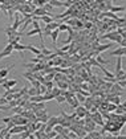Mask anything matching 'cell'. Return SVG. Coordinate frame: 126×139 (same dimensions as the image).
Masks as SVG:
<instances>
[{
  "label": "cell",
  "instance_id": "22",
  "mask_svg": "<svg viewBox=\"0 0 126 139\" xmlns=\"http://www.w3.org/2000/svg\"><path fill=\"white\" fill-rule=\"evenodd\" d=\"M44 10H45V12H47V13H52V12H53V10H55V8H53V7H52V6H51V3H49V2H48V3H47V4H45V6H44Z\"/></svg>",
  "mask_w": 126,
  "mask_h": 139
},
{
  "label": "cell",
  "instance_id": "23",
  "mask_svg": "<svg viewBox=\"0 0 126 139\" xmlns=\"http://www.w3.org/2000/svg\"><path fill=\"white\" fill-rule=\"evenodd\" d=\"M31 87H35V89H40V87H41V84H40L37 80H32V81H31Z\"/></svg>",
  "mask_w": 126,
  "mask_h": 139
},
{
  "label": "cell",
  "instance_id": "4",
  "mask_svg": "<svg viewBox=\"0 0 126 139\" xmlns=\"http://www.w3.org/2000/svg\"><path fill=\"white\" fill-rule=\"evenodd\" d=\"M27 130H28L27 126H15L14 128L10 130V134H11V135H15V134H19V135H20L23 131H27Z\"/></svg>",
  "mask_w": 126,
  "mask_h": 139
},
{
  "label": "cell",
  "instance_id": "17",
  "mask_svg": "<svg viewBox=\"0 0 126 139\" xmlns=\"http://www.w3.org/2000/svg\"><path fill=\"white\" fill-rule=\"evenodd\" d=\"M58 35H60L58 29H56V31H53V32L51 33V40H52V43H53V44H56V43H57V37H58Z\"/></svg>",
  "mask_w": 126,
  "mask_h": 139
},
{
  "label": "cell",
  "instance_id": "32",
  "mask_svg": "<svg viewBox=\"0 0 126 139\" xmlns=\"http://www.w3.org/2000/svg\"><path fill=\"white\" fill-rule=\"evenodd\" d=\"M115 109H117V106H115V105H113V103H110V105H109V109H107L106 111H114Z\"/></svg>",
  "mask_w": 126,
  "mask_h": 139
},
{
  "label": "cell",
  "instance_id": "29",
  "mask_svg": "<svg viewBox=\"0 0 126 139\" xmlns=\"http://www.w3.org/2000/svg\"><path fill=\"white\" fill-rule=\"evenodd\" d=\"M55 99H56L57 103H64V102H66V98H65L64 95H58V97H56Z\"/></svg>",
  "mask_w": 126,
  "mask_h": 139
},
{
  "label": "cell",
  "instance_id": "14",
  "mask_svg": "<svg viewBox=\"0 0 126 139\" xmlns=\"http://www.w3.org/2000/svg\"><path fill=\"white\" fill-rule=\"evenodd\" d=\"M14 50H17V52H20V53H23L24 50H27V45H23V44H15L14 45Z\"/></svg>",
  "mask_w": 126,
  "mask_h": 139
},
{
  "label": "cell",
  "instance_id": "7",
  "mask_svg": "<svg viewBox=\"0 0 126 139\" xmlns=\"http://www.w3.org/2000/svg\"><path fill=\"white\" fill-rule=\"evenodd\" d=\"M27 50H29V52L33 53L35 56H40V54H41L40 48H36V47H33L32 44H27Z\"/></svg>",
  "mask_w": 126,
  "mask_h": 139
},
{
  "label": "cell",
  "instance_id": "19",
  "mask_svg": "<svg viewBox=\"0 0 126 139\" xmlns=\"http://www.w3.org/2000/svg\"><path fill=\"white\" fill-rule=\"evenodd\" d=\"M125 10H126V7H123V6H122V7H121V6H119V7L113 6V7L110 8V12H111V13H113V12H122V11H125Z\"/></svg>",
  "mask_w": 126,
  "mask_h": 139
},
{
  "label": "cell",
  "instance_id": "31",
  "mask_svg": "<svg viewBox=\"0 0 126 139\" xmlns=\"http://www.w3.org/2000/svg\"><path fill=\"white\" fill-rule=\"evenodd\" d=\"M0 106H8V99L7 98H0Z\"/></svg>",
  "mask_w": 126,
  "mask_h": 139
},
{
  "label": "cell",
  "instance_id": "21",
  "mask_svg": "<svg viewBox=\"0 0 126 139\" xmlns=\"http://www.w3.org/2000/svg\"><path fill=\"white\" fill-rule=\"evenodd\" d=\"M51 93H52V95L56 98V97H58V95H61V93H62V90L61 89H58V87H53L52 90H51Z\"/></svg>",
  "mask_w": 126,
  "mask_h": 139
},
{
  "label": "cell",
  "instance_id": "6",
  "mask_svg": "<svg viewBox=\"0 0 126 139\" xmlns=\"http://www.w3.org/2000/svg\"><path fill=\"white\" fill-rule=\"evenodd\" d=\"M35 35H40V36H43V28H39V29H32V31H28L27 33H24V35H21V36H27V37H32V36H35Z\"/></svg>",
  "mask_w": 126,
  "mask_h": 139
},
{
  "label": "cell",
  "instance_id": "26",
  "mask_svg": "<svg viewBox=\"0 0 126 139\" xmlns=\"http://www.w3.org/2000/svg\"><path fill=\"white\" fill-rule=\"evenodd\" d=\"M19 136H20V139H28V138L31 136V132L27 130V131H23V132H21Z\"/></svg>",
  "mask_w": 126,
  "mask_h": 139
},
{
  "label": "cell",
  "instance_id": "35",
  "mask_svg": "<svg viewBox=\"0 0 126 139\" xmlns=\"http://www.w3.org/2000/svg\"><path fill=\"white\" fill-rule=\"evenodd\" d=\"M84 27H85L86 29H89V28H92L93 25H92V23H85V24H84Z\"/></svg>",
  "mask_w": 126,
  "mask_h": 139
},
{
  "label": "cell",
  "instance_id": "11",
  "mask_svg": "<svg viewBox=\"0 0 126 139\" xmlns=\"http://www.w3.org/2000/svg\"><path fill=\"white\" fill-rule=\"evenodd\" d=\"M40 20H41L45 25H48V24H51V23H53V21H55V17H52V16H49V15H45V16L40 17Z\"/></svg>",
  "mask_w": 126,
  "mask_h": 139
},
{
  "label": "cell",
  "instance_id": "5",
  "mask_svg": "<svg viewBox=\"0 0 126 139\" xmlns=\"http://www.w3.org/2000/svg\"><path fill=\"white\" fill-rule=\"evenodd\" d=\"M57 124H60V117H51L49 121L47 122V126H48L49 128H53V127L57 126Z\"/></svg>",
  "mask_w": 126,
  "mask_h": 139
},
{
  "label": "cell",
  "instance_id": "2",
  "mask_svg": "<svg viewBox=\"0 0 126 139\" xmlns=\"http://www.w3.org/2000/svg\"><path fill=\"white\" fill-rule=\"evenodd\" d=\"M111 47H114V44L113 43H107V44H100L97 48H96V56H98L100 53H102V52H105V50H107V49H110Z\"/></svg>",
  "mask_w": 126,
  "mask_h": 139
},
{
  "label": "cell",
  "instance_id": "16",
  "mask_svg": "<svg viewBox=\"0 0 126 139\" xmlns=\"http://www.w3.org/2000/svg\"><path fill=\"white\" fill-rule=\"evenodd\" d=\"M51 6L53 8H57V7H64V2H60V0H51Z\"/></svg>",
  "mask_w": 126,
  "mask_h": 139
},
{
  "label": "cell",
  "instance_id": "40",
  "mask_svg": "<svg viewBox=\"0 0 126 139\" xmlns=\"http://www.w3.org/2000/svg\"><path fill=\"white\" fill-rule=\"evenodd\" d=\"M2 130H3V127H2V126H0V132H2Z\"/></svg>",
  "mask_w": 126,
  "mask_h": 139
},
{
  "label": "cell",
  "instance_id": "13",
  "mask_svg": "<svg viewBox=\"0 0 126 139\" xmlns=\"http://www.w3.org/2000/svg\"><path fill=\"white\" fill-rule=\"evenodd\" d=\"M57 86H58V89H61V90H69L70 84H69V82H64V81H58V82H57Z\"/></svg>",
  "mask_w": 126,
  "mask_h": 139
},
{
  "label": "cell",
  "instance_id": "36",
  "mask_svg": "<svg viewBox=\"0 0 126 139\" xmlns=\"http://www.w3.org/2000/svg\"><path fill=\"white\" fill-rule=\"evenodd\" d=\"M3 139H12V135H11V134H7V135H6Z\"/></svg>",
  "mask_w": 126,
  "mask_h": 139
},
{
  "label": "cell",
  "instance_id": "37",
  "mask_svg": "<svg viewBox=\"0 0 126 139\" xmlns=\"http://www.w3.org/2000/svg\"><path fill=\"white\" fill-rule=\"evenodd\" d=\"M121 105H122V106H123V107H125V109H126V101H123V102H122V103H121Z\"/></svg>",
  "mask_w": 126,
  "mask_h": 139
},
{
  "label": "cell",
  "instance_id": "42",
  "mask_svg": "<svg viewBox=\"0 0 126 139\" xmlns=\"http://www.w3.org/2000/svg\"><path fill=\"white\" fill-rule=\"evenodd\" d=\"M0 111H2V109H0Z\"/></svg>",
  "mask_w": 126,
  "mask_h": 139
},
{
  "label": "cell",
  "instance_id": "28",
  "mask_svg": "<svg viewBox=\"0 0 126 139\" xmlns=\"http://www.w3.org/2000/svg\"><path fill=\"white\" fill-rule=\"evenodd\" d=\"M51 99H55V97L52 95V93H51V91H48V93L44 95V102H47V101H51Z\"/></svg>",
  "mask_w": 126,
  "mask_h": 139
},
{
  "label": "cell",
  "instance_id": "25",
  "mask_svg": "<svg viewBox=\"0 0 126 139\" xmlns=\"http://www.w3.org/2000/svg\"><path fill=\"white\" fill-rule=\"evenodd\" d=\"M23 77H25L29 82L32 81V80H35V77H33V73H29V72H25L24 74H23Z\"/></svg>",
  "mask_w": 126,
  "mask_h": 139
},
{
  "label": "cell",
  "instance_id": "10",
  "mask_svg": "<svg viewBox=\"0 0 126 139\" xmlns=\"http://www.w3.org/2000/svg\"><path fill=\"white\" fill-rule=\"evenodd\" d=\"M14 66H15V65H11V68H4V69H0V78H8L7 76H8L10 70H11Z\"/></svg>",
  "mask_w": 126,
  "mask_h": 139
},
{
  "label": "cell",
  "instance_id": "41",
  "mask_svg": "<svg viewBox=\"0 0 126 139\" xmlns=\"http://www.w3.org/2000/svg\"><path fill=\"white\" fill-rule=\"evenodd\" d=\"M0 98H2V94H0Z\"/></svg>",
  "mask_w": 126,
  "mask_h": 139
},
{
  "label": "cell",
  "instance_id": "12",
  "mask_svg": "<svg viewBox=\"0 0 126 139\" xmlns=\"http://www.w3.org/2000/svg\"><path fill=\"white\" fill-rule=\"evenodd\" d=\"M76 114H77L80 118H82V117H85V114H88V111H86V109H85L84 106H78V107L76 109Z\"/></svg>",
  "mask_w": 126,
  "mask_h": 139
},
{
  "label": "cell",
  "instance_id": "30",
  "mask_svg": "<svg viewBox=\"0 0 126 139\" xmlns=\"http://www.w3.org/2000/svg\"><path fill=\"white\" fill-rule=\"evenodd\" d=\"M76 97H77V101H78V102H85V101H86V98H85L81 93H77Z\"/></svg>",
  "mask_w": 126,
  "mask_h": 139
},
{
  "label": "cell",
  "instance_id": "3",
  "mask_svg": "<svg viewBox=\"0 0 126 139\" xmlns=\"http://www.w3.org/2000/svg\"><path fill=\"white\" fill-rule=\"evenodd\" d=\"M110 56H115V57H126V48L118 47L117 49L110 52Z\"/></svg>",
  "mask_w": 126,
  "mask_h": 139
},
{
  "label": "cell",
  "instance_id": "27",
  "mask_svg": "<svg viewBox=\"0 0 126 139\" xmlns=\"http://www.w3.org/2000/svg\"><path fill=\"white\" fill-rule=\"evenodd\" d=\"M55 74H56V73H49V74H47V76L44 77L45 82H49V81H53V78H55Z\"/></svg>",
  "mask_w": 126,
  "mask_h": 139
},
{
  "label": "cell",
  "instance_id": "38",
  "mask_svg": "<svg viewBox=\"0 0 126 139\" xmlns=\"http://www.w3.org/2000/svg\"><path fill=\"white\" fill-rule=\"evenodd\" d=\"M117 139H126V135H125V136H118Z\"/></svg>",
  "mask_w": 126,
  "mask_h": 139
},
{
  "label": "cell",
  "instance_id": "20",
  "mask_svg": "<svg viewBox=\"0 0 126 139\" xmlns=\"http://www.w3.org/2000/svg\"><path fill=\"white\" fill-rule=\"evenodd\" d=\"M64 31H70V27L65 23H60L58 25V32H64Z\"/></svg>",
  "mask_w": 126,
  "mask_h": 139
},
{
  "label": "cell",
  "instance_id": "8",
  "mask_svg": "<svg viewBox=\"0 0 126 139\" xmlns=\"http://www.w3.org/2000/svg\"><path fill=\"white\" fill-rule=\"evenodd\" d=\"M66 102H68V103H69L73 109H77V107L80 106V102L77 101L76 95H74V97H72V98H68V99H66Z\"/></svg>",
  "mask_w": 126,
  "mask_h": 139
},
{
  "label": "cell",
  "instance_id": "15",
  "mask_svg": "<svg viewBox=\"0 0 126 139\" xmlns=\"http://www.w3.org/2000/svg\"><path fill=\"white\" fill-rule=\"evenodd\" d=\"M40 94V90L39 89H35V87H31L29 86V89H28V95H29V98L31 97H35V95H39Z\"/></svg>",
  "mask_w": 126,
  "mask_h": 139
},
{
  "label": "cell",
  "instance_id": "9",
  "mask_svg": "<svg viewBox=\"0 0 126 139\" xmlns=\"http://www.w3.org/2000/svg\"><path fill=\"white\" fill-rule=\"evenodd\" d=\"M94 123H97V124H100V126H104V121H102V117H101V114L100 113H96L94 115H93V119H92Z\"/></svg>",
  "mask_w": 126,
  "mask_h": 139
},
{
  "label": "cell",
  "instance_id": "18",
  "mask_svg": "<svg viewBox=\"0 0 126 139\" xmlns=\"http://www.w3.org/2000/svg\"><path fill=\"white\" fill-rule=\"evenodd\" d=\"M96 57H97V60H96V61H97V62H98L101 66H104V65L109 64V61H106V60H105V58H104L101 54H98V56H96Z\"/></svg>",
  "mask_w": 126,
  "mask_h": 139
},
{
  "label": "cell",
  "instance_id": "34",
  "mask_svg": "<svg viewBox=\"0 0 126 139\" xmlns=\"http://www.w3.org/2000/svg\"><path fill=\"white\" fill-rule=\"evenodd\" d=\"M2 121H3L4 123H7V124H8V123H10V122L12 121V118H11V117H6V118H3Z\"/></svg>",
  "mask_w": 126,
  "mask_h": 139
},
{
  "label": "cell",
  "instance_id": "33",
  "mask_svg": "<svg viewBox=\"0 0 126 139\" xmlns=\"http://www.w3.org/2000/svg\"><path fill=\"white\" fill-rule=\"evenodd\" d=\"M69 49H70V45H65V47H62L60 50H61L62 53H65V52H66V50H69Z\"/></svg>",
  "mask_w": 126,
  "mask_h": 139
},
{
  "label": "cell",
  "instance_id": "39",
  "mask_svg": "<svg viewBox=\"0 0 126 139\" xmlns=\"http://www.w3.org/2000/svg\"><path fill=\"white\" fill-rule=\"evenodd\" d=\"M2 7H3V3H2V2H0V11H2Z\"/></svg>",
  "mask_w": 126,
  "mask_h": 139
},
{
  "label": "cell",
  "instance_id": "24",
  "mask_svg": "<svg viewBox=\"0 0 126 139\" xmlns=\"http://www.w3.org/2000/svg\"><path fill=\"white\" fill-rule=\"evenodd\" d=\"M7 85H8L10 89H12V87H15L17 85V80H8L7 81Z\"/></svg>",
  "mask_w": 126,
  "mask_h": 139
},
{
  "label": "cell",
  "instance_id": "1",
  "mask_svg": "<svg viewBox=\"0 0 126 139\" xmlns=\"http://www.w3.org/2000/svg\"><path fill=\"white\" fill-rule=\"evenodd\" d=\"M12 52H14V45H11V44L6 45V48L0 52V60H3L6 57H10L12 54Z\"/></svg>",
  "mask_w": 126,
  "mask_h": 139
}]
</instances>
